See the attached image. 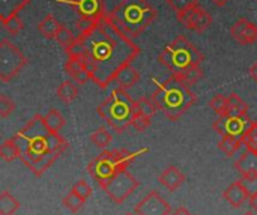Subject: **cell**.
Listing matches in <instances>:
<instances>
[{
    "mask_svg": "<svg viewBox=\"0 0 257 215\" xmlns=\"http://www.w3.org/2000/svg\"><path fill=\"white\" fill-rule=\"evenodd\" d=\"M242 143L247 146V149L257 152V122H253L247 133L242 137Z\"/></svg>",
    "mask_w": 257,
    "mask_h": 215,
    "instance_id": "cell-32",
    "label": "cell"
},
{
    "mask_svg": "<svg viewBox=\"0 0 257 215\" xmlns=\"http://www.w3.org/2000/svg\"><path fill=\"white\" fill-rule=\"evenodd\" d=\"M244 215H257V212H254V211H248V212H245Z\"/></svg>",
    "mask_w": 257,
    "mask_h": 215,
    "instance_id": "cell-43",
    "label": "cell"
},
{
    "mask_svg": "<svg viewBox=\"0 0 257 215\" xmlns=\"http://www.w3.org/2000/svg\"><path fill=\"white\" fill-rule=\"evenodd\" d=\"M151 98L157 104L158 110L172 122L181 119L197 102V95L193 92L191 86L175 75L160 83Z\"/></svg>",
    "mask_w": 257,
    "mask_h": 215,
    "instance_id": "cell-3",
    "label": "cell"
},
{
    "mask_svg": "<svg viewBox=\"0 0 257 215\" xmlns=\"http://www.w3.org/2000/svg\"><path fill=\"white\" fill-rule=\"evenodd\" d=\"M90 142L101 149H107L110 146V143L113 142V136L105 127H99L98 130H95L90 134Z\"/></svg>",
    "mask_w": 257,
    "mask_h": 215,
    "instance_id": "cell-26",
    "label": "cell"
},
{
    "mask_svg": "<svg viewBox=\"0 0 257 215\" xmlns=\"http://www.w3.org/2000/svg\"><path fill=\"white\" fill-rule=\"evenodd\" d=\"M96 113L113 128L122 134L133 125V119L137 113V101L126 92V89L116 87L111 95L96 107Z\"/></svg>",
    "mask_w": 257,
    "mask_h": 215,
    "instance_id": "cell-5",
    "label": "cell"
},
{
    "mask_svg": "<svg viewBox=\"0 0 257 215\" xmlns=\"http://www.w3.org/2000/svg\"><path fill=\"white\" fill-rule=\"evenodd\" d=\"M139 80H140V72L136 68H133V65H128L123 69H120V72L114 78V83L117 84V87L128 90L133 86H136Z\"/></svg>",
    "mask_w": 257,
    "mask_h": 215,
    "instance_id": "cell-18",
    "label": "cell"
},
{
    "mask_svg": "<svg viewBox=\"0 0 257 215\" xmlns=\"http://www.w3.org/2000/svg\"><path fill=\"white\" fill-rule=\"evenodd\" d=\"M44 119H45V124H47V127H48V130H50L51 133H59V131L65 127V124H66L63 115H62L59 110H56V109H51V110L44 116Z\"/></svg>",
    "mask_w": 257,
    "mask_h": 215,
    "instance_id": "cell-25",
    "label": "cell"
},
{
    "mask_svg": "<svg viewBox=\"0 0 257 215\" xmlns=\"http://www.w3.org/2000/svg\"><path fill=\"white\" fill-rule=\"evenodd\" d=\"M235 169L241 173V176L257 175V152L247 149L235 163Z\"/></svg>",
    "mask_w": 257,
    "mask_h": 215,
    "instance_id": "cell-17",
    "label": "cell"
},
{
    "mask_svg": "<svg viewBox=\"0 0 257 215\" xmlns=\"http://www.w3.org/2000/svg\"><path fill=\"white\" fill-rule=\"evenodd\" d=\"M99 185L110 200L120 205L137 190L140 182L128 170H120Z\"/></svg>",
    "mask_w": 257,
    "mask_h": 215,
    "instance_id": "cell-8",
    "label": "cell"
},
{
    "mask_svg": "<svg viewBox=\"0 0 257 215\" xmlns=\"http://www.w3.org/2000/svg\"><path fill=\"white\" fill-rule=\"evenodd\" d=\"M136 215H170L172 206L157 191H149L134 208Z\"/></svg>",
    "mask_w": 257,
    "mask_h": 215,
    "instance_id": "cell-11",
    "label": "cell"
},
{
    "mask_svg": "<svg viewBox=\"0 0 257 215\" xmlns=\"http://www.w3.org/2000/svg\"><path fill=\"white\" fill-rule=\"evenodd\" d=\"M226 115H229V116L248 115V105L238 93H230L229 95V107H227Z\"/></svg>",
    "mask_w": 257,
    "mask_h": 215,
    "instance_id": "cell-22",
    "label": "cell"
},
{
    "mask_svg": "<svg viewBox=\"0 0 257 215\" xmlns=\"http://www.w3.org/2000/svg\"><path fill=\"white\" fill-rule=\"evenodd\" d=\"M251 124H253V121L250 119L248 115H242V116L223 115V116H218V119L214 122L212 128L221 137H224V136H233V137L242 139Z\"/></svg>",
    "mask_w": 257,
    "mask_h": 215,
    "instance_id": "cell-9",
    "label": "cell"
},
{
    "mask_svg": "<svg viewBox=\"0 0 257 215\" xmlns=\"http://www.w3.org/2000/svg\"><path fill=\"white\" fill-rule=\"evenodd\" d=\"M108 14L116 26L131 39L142 35L158 17L157 9L148 0H122Z\"/></svg>",
    "mask_w": 257,
    "mask_h": 215,
    "instance_id": "cell-4",
    "label": "cell"
},
{
    "mask_svg": "<svg viewBox=\"0 0 257 215\" xmlns=\"http://www.w3.org/2000/svg\"><path fill=\"white\" fill-rule=\"evenodd\" d=\"M241 182L244 184L245 190L248 191L250 197L257 194V175H247V176H242Z\"/></svg>",
    "mask_w": 257,
    "mask_h": 215,
    "instance_id": "cell-38",
    "label": "cell"
},
{
    "mask_svg": "<svg viewBox=\"0 0 257 215\" xmlns=\"http://www.w3.org/2000/svg\"><path fill=\"white\" fill-rule=\"evenodd\" d=\"M77 29L75 41L65 51L84 65L90 81L101 89L108 87L120 69L140 54V47L116 26L108 12L98 20L80 17Z\"/></svg>",
    "mask_w": 257,
    "mask_h": 215,
    "instance_id": "cell-1",
    "label": "cell"
},
{
    "mask_svg": "<svg viewBox=\"0 0 257 215\" xmlns=\"http://www.w3.org/2000/svg\"><path fill=\"white\" fill-rule=\"evenodd\" d=\"M14 110H15V102L8 95H2L0 96V116L6 119Z\"/></svg>",
    "mask_w": 257,
    "mask_h": 215,
    "instance_id": "cell-36",
    "label": "cell"
},
{
    "mask_svg": "<svg viewBox=\"0 0 257 215\" xmlns=\"http://www.w3.org/2000/svg\"><path fill=\"white\" fill-rule=\"evenodd\" d=\"M72 191L74 193H77L81 199H84V200H87L90 196H92V188H90V185L86 182V181H78L74 187H72Z\"/></svg>",
    "mask_w": 257,
    "mask_h": 215,
    "instance_id": "cell-37",
    "label": "cell"
},
{
    "mask_svg": "<svg viewBox=\"0 0 257 215\" xmlns=\"http://www.w3.org/2000/svg\"><path fill=\"white\" fill-rule=\"evenodd\" d=\"M62 26L63 24H60L51 14H48V15H45L38 23V30H39V33L44 38H47V39H56V36H57L59 30L62 29Z\"/></svg>",
    "mask_w": 257,
    "mask_h": 215,
    "instance_id": "cell-19",
    "label": "cell"
},
{
    "mask_svg": "<svg viewBox=\"0 0 257 215\" xmlns=\"http://www.w3.org/2000/svg\"><path fill=\"white\" fill-rule=\"evenodd\" d=\"M27 57L21 53V50L9 42L8 39H2L0 42V80L3 83L11 81L17 77L21 69L26 66Z\"/></svg>",
    "mask_w": 257,
    "mask_h": 215,
    "instance_id": "cell-7",
    "label": "cell"
},
{
    "mask_svg": "<svg viewBox=\"0 0 257 215\" xmlns=\"http://www.w3.org/2000/svg\"><path fill=\"white\" fill-rule=\"evenodd\" d=\"M146 152L137 151V152H130L126 149H114V151H102L96 158H93L89 166L87 172L90 176L98 181V184H102L104 181L110 179L113 175H116L120 170H126L128 166L139 157L140 154Z\"/></svg>",
    "mask_w": 257,
    "mask_h": 215,
    "instance_id": "cell-6",
    "label": "cell"
},
{
    "mask_svg": "<svg viewBox=\"0 0 257 215\" xmlns=\"http://www.w3.org/2000/svg\"><path fill=\"white\" fill-rule=\"evenodd\" d=\"M56 41L59 42V45H62L66 50L72 45V42L75 41V36L71 32V29H68L66 26H62V29L59 30V33L56 36Z\"/></svg>",
    "mask_w": 257,
    "mask_h": 215,
    "instance_id": "cell-33",
    "label": "cell"
},
{
    "mask_svg": "<svg viewBox=\"0 0 257 215\" xmlns=\"http://www.w3.org/2000/svg\"><path fill=\"white\" fill-rule=\"evenodd\" d=\"M230 36L241 45H250L257 42V24L248 18H239L230 27Z\"/></svg>",
    "mask_w": 257,
    "mask_h": 215,
    "instance_id": "cell-13",
    "label": "cell"
},
{
    "mask_svg": "<svg viewBox=\"0 0 257 215\" xmlns=\"http://www.w3.org/2000/svg\"><path fill=\"white\" fill-rule=\"evenodd\" d=\"M250 205H251V209H253L254 212H257V194L250 197Z\"/></svg>",
    "mask_w": 257,
    "mask_h": 215,
    "instance_id": "cell-41",
    "label": "cell"
},
{
    "mask_svg": "<svg viewBox=\"0 0 257 215\" xmlns=\"http://www.w3.org/2000/svg\"><path fill=\"white\" fill-rule=\"evenodd\" d=\"M65 71L72 78V81H77L78 84H86L87 81H90L89 72L86 71L84 65L75 57H68L65 63Z\"/></svg>",
    "mask_w": 257,
    "mask_h": 215,
    "instance_id": "cell-16",
    "label": "cell"
},
{
    "mask_svg": "<svg viewBox=\"0 0 257 215\" xmlns=\"http://www.w3.org/2000/svg\"><path fill=\"white\" fill-rule=\"evenodd\" d=\"M56 95H57V99H60L62 102L71 104L78 96V87H77V84H74V81H63L57 87Z\"/></svg>",
    "mask_w": 257,
    "mask_h": 215,
    "instance_id": "cell-20",
    "label": "cell"
},
{
    "mask_svg": "<svg viewBox=\"0 0 257 215\" xmlns=\"http://www.w3.org/2000/svg\"><path fill=\"white\" fill-rule=\"evenodd\" d=\"M170 215H191V214H190V211H188L187 208H182V206H181V208H176L173 212H170Z\"/></svg>",
    "mask_w": 257,
    "mask_h": 215,
    "instance_id": "cell-39",
    "label": "cell"
},
{
    "mask_svg": "<svg viewBox=\"0 0 257 215\" xmlns=\"http://www.w3.org/2000/svg\"><path fill=\"white\" fill-rule=\"evenodd\" d=\"M137 112L145 115V116L154 118L157 115V112H158V107H157V104L154 102L152 98L142 96L140 99H137Z\"/></svg>",
    "mask_w": 257,
    "mask_h": 215,
    "instance_id": "cell-29",
    "label": "cell"
},
{
    "mask_svg": "<svg viewBox=\"0 0 257 215\" xmlns=\"http://www.w3.org/2000/svg\"><path fill=\"white\" fill-rule=\"evenodd\" d=\"M20 208L18 200L9 194L8 191H2L0 194V215H14Z\"/></svg>",
    "mask_w": 257,
    "mask_h": 215,
    "instance_id": "cell-27",
    "label": "cell"
},
{
    "mask_svg": "<svg viewBox=\"0 0 257 215\" xmlns=\"http://www.w3.org/2000/svg\"><path fill=\"white\" fill-rule=\"evenodd\" d=\"M242 143V139L239 137H233V136H224L221 137V140L218 142V149L221 152H224L227 157H232L238 152V149L241 148Z\"/></svg>",
    "mask_w": 257,
    "mask_h": 215,
    "instance_id": "cell-24",
    "label": "cell"
},
{
    "mask_svg": "<svg viewBox=\"0 0 257 215\" xmlns=\"http://www.w3.org/2000/svg\"><path fill=\"white\" fill-rule=\"evenodd\" d=\"M229 2H230V0H212V3H214L215 6H220V8L224 6V5H227Z\"/></svg>",
    "mask_w": 257,
    "mask_h": 215,
    "instance_id": "cell-42",
    "label": "cell"
},
{
    "mask_svg": "<svg viewBox=\"0 0 257 215\" xmlns=\"http://www.w3.org/2000/svg\"><path fill=\"white\" fill-rule=\"evenodd\" d=\"M224 199L226 202H229L232 208H241L250 199V194L245 190L244 184L241 181H236L232 185H229V188L224 191Z\"/></svg>",
    "mask_w": 257,
    "mask_h": 215,
    "instance_id": "cell-15",
    "label": "cell"
},
{
    "mask_svg": "<svg viewBox=\"0 0 257 215\" xmlns=\"http://www.w3.org/2000/svg\"><path fill=\"white\" fill-rule=\"evenodd\" d=\"M29 3V0H0V20L18 15V12Z\"/></svg>",
    "mask_w": 257,
    "mask_h": 215,
    "instance_id": "cell-21",
    "label": "cell"
},
{
    "mask_svg": "<svg viewBox=\"0 0 257 215\" xmlns=\"http://www.w3.org/2000/svg\"><path fill=\"white\" fill-rule=\"evenodd\" d=\"M176 18L185 29L197 33H203L212 26V15L200 5L182 12H176Z\"/></svg>",
    "mask_w": 257,
    "mask_h": 215,
    "instance_id": "cell-10",
    "label": "cell"
},
{
    "mask_svg": "<svg viewBox=\"0 0 257 215\" xmlns=\"http://www.w3.org/2000/svg\"><path fill=\"white\" fill-rule=\"evenodd\" d=\"M250 77L257 83V60L251 65V68H250Z\"/></svg>",
    "mask_w": 257,
    "mask_h": 215,
    "instance_id": "cell-40",
    "label": "cell"
},
{
    "mask_svg": "<svg viewBox=\"0 0 257 215\" xmlns=\"http://www.w3.org/2000/svg\"><path fill=\"white\" fill-rule=\"evenodd\" d=\"M166 3L175 11V12H182L187 11L193 6L199 5V0H166Z\"/></svg>",
    "mask_w": 257,
    "mask_h": 215,
    "instance_id": "cell-34",
    "label": "cell"
},
{
    "mask_svg": "<svg viewBox=\"0 0 257 215\" xmlns=\"http://www.w3.org/2000/svg\"><path fill=\"white\" fill-rule=\"evenodd\" d=\"M0 157L6 163H12L14 160L21 157V151H20L18 145L15 143V140L12 137L2 143V146H0Z\"/></svg>",
    "mask_w": 257,
    "mask_h": 215,
    "instance_id": "cell-23",
    "label": "cell"
},
{
    "mask_svg": "<svg viewBox=\"0 0 257 215\" xmlns=\"http://www.w3.org/2000/svg\"><path fill=\"white\" fill-rule=\"evenodd\" d=\"M151 122H152V118H149V116H145V115H142V113H136V116H134V119H133V128L136 130V131H145V130H148L149 127H151Z\"/></svg>",
    "mask_w": 257,
    "mask_h": 215,
    "instance_id": "cell-35",
    "label": "cell"
},
{
    "mask_svg": "<svg viewBox=\"0 0 257 215\" xmlns=\"http://www.w3.org/2000/svg\"><path fill=\"white\" fill-rule=\"evenodd\" d=\"M2 24H3L5 30H6L9 35H12V36L18 35V33L23 30V27H24L23 20H21L18 15H12V17H8V18H3V20H2Z\"/></svg>",
    "mask_w": 257,
    "mask_h": 215,
    "instance_id": "cell-30",
    "label": "cell"
},
{
    "mask_svg": "<svg viewBox=\"0 0 257 215\" xmlns=\"http://www.w3.org/2000/svg\"><path fill=\"white\" fill-rule=\"evenodd\" d=\"M209 107L212 109V112L218 116H223L226 115L227 112V107H229V96L226 95H221V93H217L212 96V99L209 101Z\"/></svg>",
    "mask_w": 257,
    "mask_h": 215,
    "instance_id": "cell-28",
    "label": "cell"
},
{
    "mask_svg": "<svg viewBox=\"0 0 257 215\" xmlns=\"http://www.w3.org/2000/svg\"><path fill=\"white\" fill-rule=\"evenodd\" d=\"M84 203H86V200L84 199H81L77 193H74L72 190H71V193L68 194V196H65V199H63V206L66 208V209H69L71 212H78L83 206H84Z\"/></svg>",
    "mask_w": 257,
    "mask_h": 215,
    "instance_id": "cell-31",
    "label": "cell"
},
{
    "mask_svg": "<svg viewBox=\"0 0 257 215\" xmlns=\"http://www.w3.org/2000/svg\"><path fill=\"white\" fill-rule=\"evenodd\" d=\"M56 2L77 8L81 18L98 20L107 14L104 0H56Z\"/></svg>",
    "mask_w": 257,
    "mask_h": 215,
    "instance_id": "cell-12",
    "label": "cell"
},
{
    "mask_svg": "<svg viewBox=\"0 0 257 215\" xmlns=\"http://www.w3.org/2000/svg\"><path fill=\"white\" fill-rule=\"evenodd\" d=\"M158 182L167 188L169 191H176L184 182H185V175L175 166H169L160 176H158Z\"/></svg>",
    "mask_w": 257,
    "mask_h": 215,
    "instance_id": "cell-14",
    "label": "cell"
},
{
    "mask_svg": "<svg viewBox=\"0 0 257 215\" xmlns=\"http://www.w3.org/2000/svg\"><path fill=\"white\" fill-rule=\"evenodd\" d=\"M125 215H134V214H125Z\"/></svg>",
    "mask_w": 257,
    "mask_h": 215,
    "instance_id": "cell-44",
    "label": "cell"
},
{
    "mask_svg": "<svg viewBox=\"0 0 257 215\" xmlns=\"http://www.w3.org/2000/svg\"><path fill=\"white\" fill-rule=\"evenodd\" d=\"M158 62L166 66L172 75L178 77L188 86L196 84L203 77L202 63L205 62L203 53L184 35L172 41L158 56Z\"/></svg>",
    "mask_w": 257,
    "mask_h": 215,
    "instance_id": "cell-2",
    "label": "cell"
}]
</instances>
